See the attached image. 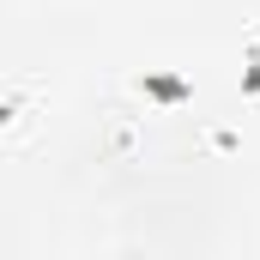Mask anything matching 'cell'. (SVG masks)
Here are the masks:
<instances>
[{
  "instance_id": "6da1fadb",
  "label": "cell",
  "mask_w": 260,
  "mask_h": 260,
  "mask_svg": "<svg viewBox=\"0 0 260 260\" xmlns=\"http://www.w3.org/2000/svg\"><path fill=\"white\" fill-rule=\"evenodd\" d=\"M139 91H145L151 103H188V97H194V85H188V79H176V73H145V79H139Z\"/></svg>"
},
{
  "instance_id": "7a4b0ae2",
  "label": "cell",
  "mask_w": 260,
  "mask_h": 260,
  "mask_svg": "<svg viewBox=\"0 0 260 260\" xmlns=\"http://www.w3.org/2000/svg\"><path fill=\"white\" fill-rule=\"evenodd\" d=\"M242 97H260V49L248 55V73H242Z\"/></svg>"
}]
</instances>
